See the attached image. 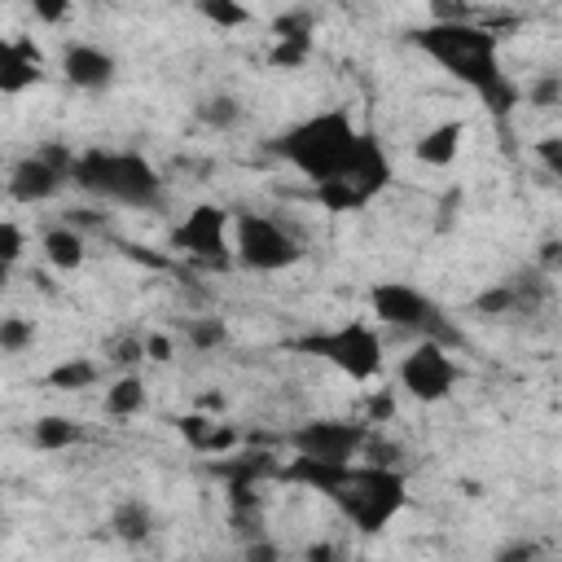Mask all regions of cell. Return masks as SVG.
<instances>
[{"instance_id":"6da1fadb","label":"cell","mask_w":562,"mask_h":562,"mask_svg":"<svg viewBox=\"0 0 562 562\" xmlns=\"http://www.w3.org/2000/svg\"><path fill=\"white\" fill-rule=\"evenodd\" d=\"M277 479L299 483L307 492H321L325 501H334V509L360 531V536H378L408 501V479L400 465H382V461H316V457H290Z\"/></svg>"},{"instance_id":"7a4b0ae2","label":"cell","mask_w":562,"mask_h":562,"mask_svg":"<svg viewBox=\"0 0 562 562\" xmlns=\"http://www.w3.org/2000/svg\"><path fill=\"white\" fill-rule=\"evenodd\" d=\"M408 44L422 57H430L443 75H452L457 83H465L492 114L505 119L522 101V88L501 66V40H496V31H487V26L470 22V18H452V22L430 18V22H422V26L408 31Z\"/></svg>"},{"instance_id":"3957f363","label":"cell","mask_w":562,"mask_h":562,"mask_svg":"<svg viewBox=\"0 0 562 562\" xmlns=\"http://www.w3.org/2000/svg\"><path fill=\"white\" fill-rule=\"evenodd\" d=\"M360 140H364V127L342 105H334V110H316V114L290 123L281 136L268 140V154L281 158L285 167H294L307 184H325L356 158Z\"/></svg>"},{"instance_id":"277c9868","label":"cell","mask_w":562,"mask_h":562,"mask_svg":"<svg viewBox=\"0 0 562 562\" xmlns=\"http://www.w3.org/2000/svg\"><path fill=\"white\" fill-rule=\"evenodd\" d=\"M70 184L110 202V206H136V211H158L167 202V184L158 176V167L136 154V149H79L75 154V171Z\"/></svg>"},{"instance_id":"5b68a950","label":"cell","mask_w":562,"mask_h":562,"mask_svg":"<svg viewBox=\"0 0 562 562\" xmlns=\"http://www.w3.org/2000/svg\"><path fill=\"white\" fill-rule=\"evenodd\" d=\"M391 176H395V171H391V158H386L382 140H378L373 132H364L356 158H351L338 176H329L325 184H312V198H316L329 215H356V211H369V206L391 189Z\"/></svg>"},{"instance_id":"8992f818","label":"cell","mask_w":562,"mask_h":562,"mask_svg":"<svg viewBox=\"0 0 562 562\" xmlns=\"http://www.w3.org/2000/svg\"><path fill=\"white\" fill-rule=\"evenodd\" d=\"M290 347L325 360L329 369H338L351 382H373L382 373V338L369 321H342L334 329H312V334L294 338Z\"/></svg>"},{"instance_id":"52a82bcc","label":"cell","mask_w":562,"mask_h":562,"mask_svg":"<svg viewBox=\"0 0 562 562\" xmlns=\"http://www.w3.org/2000/svg\"><path fill=\"white\" fill-rule=\"evenodd\" d=\"M369 307H373V316L382 321V325H391V329H404V334H413V338H439V342H457V325L448 321V312L426 294V290H417V285H408V281H378L373 290H369Z\"/></svg>"},{"instance_id":"ba28073f","label":"cell","mask_w":562,"mask_h":562,"mask_svg":"<svg viewBox=\"0 0 562 562\" xmlns=\"http://www.w3.org/2000/svg\"><path fill=\"white\" fill-rule=\"evenodd\" d=\"M303 259V241L290 224L263 215V211H241L233 224V263L246 272H285Z\"/></svg>"},{"instance_id":"9c48e42d","label":"cell","mask_w":562,"mask_h":562,"mask_svg":"<svg viewBox=\"0 0 562 562\" xmlns=\"http://www.w3.org/2000/svg\"><path fill=\"white\" fill-rule=\"evenodd\" d=\"M404 395H413L417 404H439L452 395V386L461 382V364L448 356V342L439 338H417V347L400 360L395 369Z\"/></svg>"},{"instance_id":"30bf717a","label":"cell","mask_w":562,"mask_h":562,"mask_svg":"<svg viewBox=\"0 0 562 562\" xmlns=\"http://www.w3.org/2000/svg\"><path fill=\"white\" fill-rule=\"evenodd\" d=\"M369 435H373L369 422H351V417H307V422H299V426L285 435V443H290L299 457H316V461L342 465V461H356V457L364 452Z\"/></svg>"},{"instance_id":"8fae6325","label":"cell","mask_w":562,"mask_h":562,"mask_svg":"<svg viewBox=\"0 0 562 562\" xmlns=\"http://www.w3.org/2000/svg\"><path fill=\"white\" fill-rule=\"evenodd\" d=\"M228 211L215 202L189 206V215L171 228V246L206 268H228L233 263V241H228Z\"/></svg>"},{"instance_id":"7c38bea8","label":"cell","mask_w":562,"mask_h":562,"mask_svg":"<svg viewBox=\"0 0 562 562\" xmlns=\"http://www.w3.org/2000/svg\"><path fill=\"white\" fill-rule=\"evenodd\" d=\"M70 171H75V154L66 145H44L9 167V198L31 206L48 202L61 193V184H70Z\"/></svg>"},{"instance_id":"4fadbf2b","label":"cell","mask_w":562,"mask_h":562,"mask_svg":"<svg viewBox=\"0 0 562 562\" xmlns=\"http://www.w3.org/2000/svg\"><path fill=\"white\" fill-rule=\"evenodd\" d=\"M61 75H66V83L79 88V92H101V88L114 83L119 61H114V53H105L101 44L70 40V44L61 48Z\"/></svg>"},{"instance_id":"5bb4252c","label":"cell","mask_w":562,"mask_h":562,"mask_svg":"<svg viewBox=\"0 0 562 562\" xmlns=\"http://www.w3.org/2000/svg\"><path fill=\"white\" fill-rule=\"evenodd\" d=\"M44 79V57L31 40H4L0 44V92L18 97Z\"/></svg>"},{"instance_id":"9a60e30c","label":"cell","mask_w":562,"mask_h":562,"mask_svg":"<svg viewBox=\"0 0 562 562\" xmlns=\"http://www.w3.org/2000/svg\"><path fill=\"white\" fill-rule=\"evenodd\" d=\"M461 136H465V123H461V119H443V123H435V127H426V132L417 136L413 154H417V162H426V167H452L457 154H461Z\"/></svg>"},{"instance_id":"2e32d148","label":"cell","mask_w":562,"mask_h":562,"mask_svg":"<svg viewBox=\"0 0 562 562\" xmlns=\"http://www.w3.org/2000/svg\"><path fill=\"white\" fill-rule=\"evenodd\" d=\"M176 426H180L184 443H189L193 452H206V457H220V452H228V448L237 443V435H233L228 426H220L215 417H206V413H184Z\"/></svg>"},{"instance_id":"e0dca14e","label":"cell","mask_w":562,"mask_h":562,"mask_svg":"<svg viewBox=\"0 0 562 562\" xmlns=\"http://www.w3.org/2000/svg\"><path fill=\"white\" fill-rule=\"evenodd\" d=\"M110 531L123 540V544H145L154 536V509L140 501V496H123L114 509H110Z\"/></svg>"},{"instance_id":"ac0fdd59","label":"cell","mask_w":562,"mask_h":562,"mask_svg":"<svg viewBox=\"0 0 562 562\" xmlns=\"http://www.w3.org/2000/svg\"><path fill=\"white\" fill-rule=\"evenodd\" d=\"M40 246H44V259H48L57 272H75V268H83V259H88L83 233H79V228H70V224L48 228V233L40 237Z\"/></svg>"},{"instance_id":"d6986e66","label":"cell","mask_w":562,"mask_h":562,"mask_svg":"<svg viewBox=\"0 0 562 562\" xmlns=\"http://www.w3.org/2000/svg\"><path fill=\"white\" fill-rule=\"evenodd\" d=\"M79 439H83V426H79L75 417H61V413L35 417V426H31V443H35L40 452H66V448H75Z\"/></svg>"},{"instance_id":"ffe728a7","label":"cell","mask_w":562,"mask_h":562,"mask_svg":"<svg viewBox=\"0 0 562 562\" xmlns=\"http://www.w3.org/2000/svg\"><path fill=\"white\" fill-rule=\"evenodd\" d=\"M145 382H140V373H119L110 386H105V413L110 417H136L140 408H145Z\"/></svg>"},{"instance_id":"44dd1931","label":"cell","mask_w":562,"mask_h":562,"mask_svg":"<svg viewBox=\"0 0 562 562\" xmlns=\"http://www.w3.org/2000/svg\"><path fill=\"white\" fill-rule=\"evenodd\" d=\"M198 123L211 127V132H228L241 123V101L233 92H211L198 101Z\"/></svg>"},{"instance_id":"7402d4cb","label":"cell","mask_w":562,"mask_h":562,"mask_svg":"<svg viewBox=\"0 0 562 562\" xmlns=\"http://www.w3.org/2000/svg\"><path fill=\"white\" fill-rule=\"evenodd\" d=\"M97 378H101L97 360H83V356H75V360H61V364H53L44 382H48L53 391H83V386H92Z\"/></svg>"},{"instance_id":"603a6c76","label":"cell","mask_w":562,"mask_h":562,"mask_svg":"<svg viewBox=\"0 0 562 562\" xmlns=\"http://www.w3.org/2000/svg\"><path fill=\"white\" fill-rule=\"evenodd\" d=\"M193 9L220 26V31H237V26H250V9L241 0H193Z\"/></svg>"},{"instance_id":"cb8c5ba5","label":"cell","mask_w":562,"mask_h":562,"mask_svg":"<svg viewBox=\"0 0 562 562\" xmlns=\"http://www.w3.org/2000/svg\"><path fill=\"white\" fill-rule=\"evenodd\" d=\"M184 338L193 351H215L228 342V325H224V316H193L184 325Z\"/></svg>"},{"instance_id":"d4e9b609","label":"cell","mask_w":562,"mask_h":562,"mask_svg":"<svg viewBox=\"0 0 562 562\" xmlns=\"http://www.w3.org/2000/svg\"><path fill=\"white\" fill-rule=\"evenodd\" d=\"M35 342V321L26 316H0V351L4 356H22Z\"/></svg>"},{"instance_id":"484cf974","label":"cell","mask_w":562,"mask_h":562,"mask_svg":"<svg viewBox=\"0 0 562 562\" xmlns=\"http://www.w3.org/2000/svg\"><path fill=\"white\" fill-rule=\"evenodd\" d=\"M522 97H527V105H536V110L558 105V101H562V75H540Z\"/></svg>"},{"instance_id":"4316f807","label":"cell","mask_w":562,"mask_h":562,"mask_svg":"<svg viewBox=\"0 0 562 562\" xmlns=\"http://www.w3.org/2000/svg\"><path fill=\"white\" fill-rule=\"evenodd\" d=\"M531 154H536V162H540V171H544V176L562 180V136H540Z\"/></svg>"},{"instance_id":"83f0119b","label":"cell","mask_w":562,"mask_h":562,"mask_svg":"<svg viewBox=\"0 0 562 562\" xmlns=\"http://www.w3.org/2000/svg\"><path fill=\"white\" fill-rule=\"evenodd\" d=\"M22 246H26L22 228H18L13 220H4V224H0V259H4V268H13V263L22 259Z\"/></svg>"},{"instance_id":"f1b7e54d","label":"cell","mask_w":562,"mask_h":562,"mask_svg":"<svg viewBox=\"0 0 562 562\" xmlns=\"http://www.w3.org/2000/svg\"><path fill=\"white\" fill-rule=\"evenodd\" d=\"M307 53H312V40H277L272 66H299V61H307Z\"/></svg>"},{"instance_id":"f546056e","label":"cell","mask_w":562,"mask_h":562,"mask_svg":"<svg viewBox=\"0 0 562 562\" xmlns=\"http://www.w3.org/2000/svg\"><path fill=\"white\" fill-rule=\"evenodd\" d=\"M26 4H31V13H35L44 26L66 22V13H70V0H26Z\"/></svg>"},{"instance_id":"4dcf8cb0","label":"cell","mask_w":562,"mask_h":562,"mask_svg":"<svg viewBox=\"0 0 562 562\" xmlns=\"http://www.w3.org/2000/svg\"><path fill=\"white\" fill-rule=\"evenodd\" d=\"M391 413H395V395H391V391L382 386V391H378V395L369 400V417H364V422H386Z\"/></svg>"},{"instance_id":"1f68e13d","label":"cell","mask_w":562,"mask_h":562,"mask_svg":"<svg viewBox=\"0 0 562 562\" xmlns=\"http://www.w3.org/2000/svg\"><path fill=\"white\" fill-rule=\"evenodd\" d=\"M145 356H149V360H171V338L149 334V338H145Z\"/></svg>"},{"instance_id":"d6a6232c","label":"cell","mask_w":562,"mask_h":562,"mask_svg":"<svg viewBox=\"0 0 562 562\" xmlns=\"http://www.w3.org/2000/svg\"><path fill=\"white\" fill-rule=\"evenodd\" d=\"M246 558H277L272 544H246Z\"/></svg>"},{"instance_id":"836d02e7","label":"cell","mask_w":562,"mask_h":562,"mask_svg":"<svg viewBox=\"0 0 562 562\" xmlns=\"http://www.w3.org/2000/svg\"><path fill=\"white\" fill-rule=\"evenodd\" d=\"M536 553V544H514V549H505L501 558H531Z\"/></svg>"}]
</instances>
